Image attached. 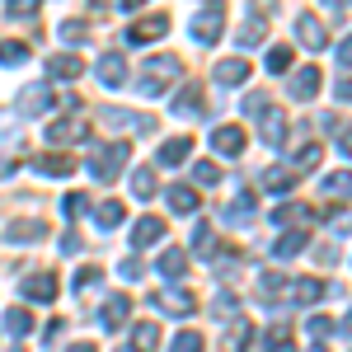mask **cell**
I'll return each mask as SVG.
<instances>
[{
  "mask_svg": "<svg viewBox=\"0 0 352 352\" xmlns=\"http://www.w3.org/2000/svg\"><path fill=\"white\" fill-rule=\"evenodd\" d=\"M127 141H104V146H94L89 151V169H94V179H104V184H113L118 179V169L127 164Z\"/></svg>",
  "mask_w": 352,
  "mask_h": 352,
  "instance_id": "1",
  "label": "cell"
},
{
  "mask_svg": "<svg viewBox=\"0 0 352 352\" xmlns=\"http://www.w3.org/2000/svg\"><path fill=\"white\" fill-rule=\"evenodd\" d=\"M179 80V56H155V61H146V76H141V94L146 99H155V94H164L169 85Z\"/></svg>",
  "mask_w": 352,
  "mask_h": 352,
  "instance_id": "2",
  "label": "cell"
},
{
  "mask_svg": "<svg viewBox=\"0 0 352 352\" xmlns=\"http://www.w3.org/2000/svg\"><path fill=\"white\" fill-rule=\"evenodd\" d=\"M221 28H226V0H207L202 14H192V43L212 47L221 38Z\"/></svg>",
  "mask_w": 352,
  "mask_h": 352,
  "instance_id": "3",
  "label": "cell"
},
{
  "mask_svg": "<svg viewBox=\"0 0 352 352\" xmlns=\"http://www.w3.org/2000/svg\"><path fill=\"white\" fill-rule=\"evenodd\" d=\"M151 305H155V310H164V315H192V310H197V296H192V292H184V287H174V292H155V296H151Z\"/></svg>",
  "mask_w": 352,
  "mask_h": 352,
  "instance_id": "4",
  "label": "cell"
},
{
  "mask_svg": "<svg viewBox=\"0 0 352 352\" xmlns=\"http://www.w3.org/2000/svg\"><path fill=\"white\" fill-rule=\"evenodd\" d=\"M164 33H169V14H146V19H136L127 28V43H155Z\"/></svg>",
  "mask_w": 352,
  "mask_h": 352,
  "instance_id": "5",
  "label": "cell"
},
{
  "mask_svg": "<svg viewBox=\"0 0 352 352\" xmlns=\"http://www.w3.org/2000/svg\"><path fill=\"white\" fill-rule=\"evenodd\" d=\"M24 296L38 300V305L56 300V277H52V272H28V277H24Z\"/></svg>",
  "mask_w": 352,
  "mask_h": 352,
  "instance_id": "6",
  "label": "cell"
},
{
  "mask_svg": "<svg viewBox=\"0 0 352 352\" xmlns=\"http://www.w3.org/2000/svg\"><path fill=\"white\" fill-rule=\"evenodd\" d=\"M212 146H217V155H240V151H244V127L221 122L217 132H212Z\"/></svg>",
  "mask_w": 352,
  "mask_h": 352,
  "instance_id": "7",
  "label": "cell"
},
{
  "mask_svg": "<svg viewBox=\"0 0 352 352\" xmlns=\"http://www.w3.org/2000/svg\"><path fill=\"white\" fill-rule=\"evenodd\" d=\"M47 104H52V89H47V85H24V89H19V113H24V118H38Z\"/></svg>",
  "mask_w": 352,
  "mask_h": 352,
  "instance_id": "8",
  "label": "cell"
},
{
  "mask_svg": "<svg viewBox=\"0 0 352 352\" xmlns=\"http://www.w3.org/2000/svg\"><path fill=\"white\" fill-rule=\"evenodd\" d=\"M320 85H324V80H320V66H300L287 89H292V99H315V94H320Z\"/></svg>",
  "mask_w": 352,
  "mask_h": 352,
  "instance_id": "9",
  "label": "cell"
},
{
  "mask_svg": "<svg viewBox=\"0 0 352 352\" xmlns=\"http://www.w3.org/2000/svg\"><path fill=\"white\" fill-rule=\"evenodd\" d=\"M329 296V282H320V277H296L292 282V300L296 305H315V300Z\"/></svg>",
  "mask_w": 352,
  "mask_h": 352,
  "instance_id": "10",
  "label": "cell"
},
{
  "mask_svg": "<svg viewBox=\"0 0 352 352\" xmlns=\"http://www.w3.org/2000/svg\"><path fill=\"white\" fill-rule=\"evenodd\" d=\"M38 235H47V221H38V217H24V221H10L5 226V240H14V244L38 240Z\"/></svg>",
  "mask_w": 352,
  "mask_h": 352,
  "instance_id": "11",
  "label": "cell"
},
{
  "mask_svg": "<svg viewBox=\"0 0 352 352\" xmlns=\"http://www.w3.org/2000/svg\"><path fill=\"white\" fill-rule=\"evenodd\" d=\"M80 71H85V61H80V56H71V52L47 56V76H52V80H76Z\"/></svg>",
  "mask_w": 352,
  "mask_h": 352,
  "instance_id": "12",
  "label": "cell"
},
{
  "mask_svg": "<svg viewBox=\"0 0 352 352\" xmlns=\"http://www.w3.org/2000/svg\"><path fill=\"white\" fill-rule=\"evenodd\" d=\"M85 136H89V127H85L80 113H76V118H61V122L47 127V141H85Z\"/></svg>",
  "mask_w": 352,
  "mask_h": 352,
  "instance_id": "13",
  "label": "cell"
},
{
  "mask_svg": "<svg viewBox=\"0 0 352 352\" xmlns=\"http://www.w3.org/2000/svg\"><path fill=\"white\" fill-rule=\"evenodd\" d=\"M104 122L118 127V132H151V127H155V122L141 118V113H118V109H104Z\"/></svg>",
  "mask_w": 352,
  "mask_h": 352,
  "instance_id": "14",
  "label": "cell"
},
{
  "mask_svg": "<svg viewBox=\"0 0 352 352\" xmlns=\"http://www.w3.org/2000/svg\"><path fill=\"white\" fill-rule=\"evenodd\" d=\"M122 80H127V61H122V52H109L104 61H99V85L118 89Z\"/></svg>",
  "mask_w": 352,
  "mask_h": 352,
  "instance_id": "15",
  "label": "cell"
},
{
  "mask_svg": "<svg viewBox=\"0 0 352 352\" xmlns=\"http://www.w3.org/2000/svg\"><path fill=\"white\" fill-rule=\"evenodd\" d=\"M244 80H249V61H244V56L217 61V85H244Z\"/></svg>",
  "mask_w": 352,
  "mask_h": 352,
  "instance_id": "16",
  "label": "cell"
},
{
  "mask_svg": "<svg viewBox=\"0 0 352 352\" xmlns=\"http://www.w3.org/2000/svg\"><path fill=\"white\" fill-rule=\"evenodd\" d=\"M164 235V221L160 217H141L132 226V249H146V244H155Z\"/></svg>",
  "mask_w": 352,
  "mask_h": 352,
  "instance_id": "17",
  "label": "cell"
},
{
  "mask_svg": "<svg viewBox=\"0 0 352 352\" xmlns=\"http://www.w3.org/2000/svg\"><path fill=\"white\" fill-rule=\"evenodd\" d=\"M296 33H300V43H305L310 52H320V47L329 43L324 24H320V19H310V14H300V19H296Z\"/></svg>",
  "mask_w": 352,
  "mask_h": 352,
  "instance_id": "18",
  "label": "cell"
},
{
  "mask_svg": "<svg viewBox=\"0 0 352 352\" xmlns=\"http://www.w3.org/2000/svg\"><path fill=\"white\" fill-rule=\"evenodd\" d=\"M188 155H192V141H188V136H169V141L160 146V155H155V160L169 169V164H184Z\"/></svg>",
  "mask_w": 352,
  "mask_h": 352,
  "instance_id": "19",
  "label": "cell"
},
{
  "mask_svg": "<svg viewBox=\"0 0 352 352\" xmlns=\"http://www.w3.org/2000/svg\"><path fill=\"white\" fill-rule=\"evenodd\" d=\"M320 192H324L329 202H348V197H352V169H338V174H329Z\"/></svg>",
  "mask_w": 352,
  "mask_h": 352,
  "instance_id": "20",
  "label": "cell"
},
{
  "mask_svg": "<svg viewBox=\"0 0 352 352\" xmlns=\"http://www.w3.org/2000/svg\"><path fill=\"white\" fill-rule=\"evenodd\" d=\"M207 104H202V85L188 80L184 89H179V104H174V113H184V118H192V113H202Z\"/></svg>",
  "mask_w": 352,
  "mask_h": 352,
  "instance_id": "21",
  "label": "cell"
},
{
  "mask_svg": "<svg viewBox=\"0 0 352 352\" xmlns=\"http://www.w3.org/2000/svg\"><path fill=\"white\" fill-rule=\"evenodd\" d=\"M258 118H263V122H258V127H263V141H268V146H282V136H287V113H258Z\"/></svg>",
  "mask_w": 352,
  "mask_h": 352,
  "instance_id": "22",
  "label": "cell"
},
{
  "mask_svg": "<svg viewBox=\"0 0 352 352\" xmlns=\"http://www.w3.org/2000/svg\"><path fill=\"white\" fill-rule=\"evenodd\" d=\"M127 315H132V300H127V296H113L109 305H104V315H99V320H104V329H122V324H127Z\"/></svg>",
  "mask_w": 352,
  "mask_h": 352,
  "instance_id": "23",
  "label": "cell"
},
{
  "mask_svg": "<svg viewBox=\"0 0 352 352\" xmlns=\"http://www.w3.org/2000/svg\"><path fill=\"white\" fill-rule=\"evenodd\" d=\"M226 221H230V226H244V221H254V192H249V188H244L240 197L226 207Z\"/></svg>",
  "mask_w": 352,
  "mask_h": 352,
  "instance_id": "24",
  "label": "cell"
},
{
  "mask_svg": "<svg viewBox=\"0 0 352 352\" xmlns=\"http://www.w3.org/2000/svg\"><path fill=\"white\" fill-rule=\"evenodd\" d=\"M305 240H310V235H305V230H287V235H282V240L272 244V254H277V258H296L300 249H305Z\"/></svg>",
  "mask_w": 352,
  "mask_h": 352,
  "instance_id": "25",
  "label": "cell"
},
{
  "mask_svg": "<svg viewBox=\"0 0 352 352\" xmlns=\"http://www.w3.org/2000/svg\"><path fill=\"white\" fill-rule=\"evenodd\" d=\"M188 272V254L184 249H164L160 254V277H184Z\"/></svg>",
  "mask_w": 352,
  "mask_h": 352,
  "instance_id": "26",
  "label": "cell"
},
{
  "mask_svg": "<svg viewBox=\"0 0 352 352\" xmlns=\"http://www.w3.org/2000/svg\"><path fill=\"white\" fill-rule=\"evenodd\" d=\"M132 348L136 352H155L160 348V329L155 324H132Z\"/></svg>",
  "mask_w": 352,
  "mask_h": 352,
  "instance_id": "27",
  "label": "cell"
},
{
  "mask_svg": "<svg viewBox=\"0 0 352 352\" xmlns=\"http://www.w3.org/2000/svg\"><path fill=\"white\" fill-rule=\"evenodd\" d=\"M263 188L268 192H292L296 188V169H268V174H263Z\"/></svg>",
  "mask_w": 352,
  "mask_h": 352,
  "instance_id": "28",
  "label": "cell"
},
{
  "mask_svg": "<svg viewBox=\"0 0 352 352\" xmlns=\"http://www.w3.org/2000/svg\"><path fill=\"white\" fill-rule=\"evenodd\" d=\"M169 207H174L179 217H188V212H197V192H192L188 184H179V188H169Z\"/></svg>",
  "mask_w": 352,
  "mask_h": 352,
  "instance_id": "29",
  "label": "cell"
},
{
  "mask_svg": "<svg viewBox=\"0 0 352 352\" xmlns=\"http://www.w3.org/2000/svg\"><path fill=\"white\" fill-rule=\"evenodd\" d=\"M254 43H263V14L258 10L240 24V47H254Z\"/></svg>",
  "mask_w": 352,
  "mask_h": 352,
  "instance_id": "30",
  "label": "cell"
},
{
  "mask_svg": "<svg viewBox=\"0 0 352 352\" xmlns=\"http://www.w3.org/2000/svg\"><path fill=\"white\" fill-rule=\"evenodd\" d=\"M76 155H43V160H38V169H43V174H76Z\"/></svg>",
  "mask_w": 352,
  "mask_h": 352,
  "instance_id": "31",
  "label": "cell"
},
{
  "mask_svg": "<svg viewBox=\"0 0 352 352\" xmlns=\"http://www.w3.org/2000/svg\"><path fill=\"white\" fill-rule=\"evenodd\" d=\"M320 160H324V151L310 141V146H296V155H292V164L296 169H320Z\"/></svg>",
  "mask_w": 352,
  "mask_h": 352,
  "instance_id": "32",
  "label": "cell"
},
{
  "mask_svg": "<svg viewBox=\"0 0 352 352\" xmlns=\"http://www.w3.org/2000/svg\"><path fill=\"white\" fill-rule=\"evenodd\" d=\"M5 329H10L14 338H24V333H33V315H28V310H10V315H5Z\"/></svg>",
  "mask_w": 352,
  "mask_h": 352,
  "instance_id": "33",
  "label": "cell"
},
{
  "mask_svg": "<svg viewBox=\"0 0 352 352\" xmlns=\"http://www.w3.org/2000/svg\"><path fill=\"white\" fill-rule=\"evenodd\" d=\"M263 352H296V338H292V329L277 324V329L268 333V348H263Z\"/></svg>",
  "mask_w": 352,
  "mask_h": 352,
  "instance_id": "34",
  "label": "cell"
},
{
  "mask_svg": "<svg viewBox=\"0 0 352 352\" xmlns=\"http://www.w3.org/2000/svg\"><path fill=\"white\" fill-rule=\"evenodd\" d=\"M132 192L136 197H155V174H151V169H136L132 174Z\"/></svg>",
  "mask_w": 352,
  "mask_h": 352,
  "instance_id": "35",
  "label": "cell"
},
{
  "mask_svg": "<svg viewBox=\"0 0 352 352\" xmlns=\"http://www.w3.org/2000/svg\"><path fill=\"white\" fill-rule=\"evenodd\" d=\"M268 71H272V76L292 71V47H268Z\"/></svg>",
  "mask_w": 352,
  "mask_h": 352,
  "instance_id": "36",
  "label": "cell"
},
{
  "mask_svg": "<svg viewBox=\"0 0 352 352\" xmlns=\"http://www.w3.org/2000/svg\"><path fill=\"white\" fill-rule=\"evenodd\" d=\"M169 352H202V333H197V329H188V333H179V338L169 343Z\"/></svg>",
  "mask_w": 352,
  "mask_h": 352,
  "instance_id": "37",
  "label": "cell"
},
{
  "mask_svg": "<svg viewBox=\"0 0 352 352\" xmlns=\"http://www.w3.org/2000/svg\"><path fill=\"white\" fill-rule=\"evenodd\" d=\"M258 292H263V300L272 305V300L282 296V277H277V272H263V277H258Z\"/></svg>",
  "mask_w": 352,
  "mask_h": 352,
  "instance_id": "38",
  "label": "cell"
},
{
  "mask_svg": "<svg viewBox=\"0 0 352 352\" xmlns=\"http://www.w3.org/2000/svg\"><path fill=\"white\" fill-rule=\"evenodd\" d=\"M122 217H127V212H122V202H104V207H99V226H104V230H113Z\"/></svg>",
  "mask_w": 352,
  "mask_h": 352,
  "instance_id": "39",
  "label": "cell"
},
{
  "mask_svg": "<svg viewBox=\"0 0 352 352\" xmlns=\"http://www.w3.org/2000/svg\"><path fill=\"white\" fill-rule=\"evenodd\" d=\"M192 179H197V184H202V188H212V184H221V169L212 160H202L197 164V169H192Z\"/></svg>",
  "mask_w": 352,
  "mask_h": 352,
  "instance_id": "40",
  "label": "cell"
},
{
  "mask_svg": "<svg viewBox=\"0 0 352 352\" xmlns=\"http://www.w3.org/2000/svg\"><path fill=\"white\" fill-rule=\"evenodd\" d=\"M24 56H28L24 43H0V61H5V66H14V61H24Z\"/></svg>",
  "mask_w": 352,
  "mask_h": 352,
  "instance_id": "41",
  "label": "cell"
},
{
  "mask_svg": "<svg viewBox=\"0 0 352 352\" xmlns=\"http://www.w3.org/2000/svg\"><path fill=\"white\" fill-rule=\"evenodd\" d=\"M296 217H310V212H300V207H292V202H287V207H277V212H272V226H292Z\"/></svg>",
  "mask_w": 352,
  "mask_h": 352,
  "instance_id": "42",
  "label": "cell"
},
{
  "mask_svg": "<svg viewBox=\"0 0 352 352\" xmlns=\"http://www.w3.org/2000/svg\"><path fill=\"white\" fill-rule=\"evenodd\" d=\"M61 43H85V24L66 19V24H61Z\"/></svg>",
  "mask_w": 352,
  "mask_h": 352,
  "instance_id": "43",
  "label": "cell"
},
{
  "mask_svg": "<svg viewBox=\"0 0 352 352\" xmlns=\"http://www.w3.org/2000/svg\"><path fill=\"white\" fill-rule=\"evenodd\" d=\"M305 329H310V338H329V333H333V324H329L324 315H310V324H305Z\"/></svg>",
  "mask_w": 352,
  "mask_h": 352,
  "instance_id": "44",
  "label": "cell"
},
{
  "mask_svg": "<svg viewBox=\"0 0 352 352\" xmlns=\"http://www.w3.org/2000/svg\"><path fill=\"white\" fill-rule=\"evenodd\" d=\"M38 5H43V0H5V10H10V14H19V19H24V14H33Z\"/></svg>",
  "mask_w": 352,
  "mask_h": 352,
  "instance_id": "45",
  "label": "cell"
},
{
  "mask_svg": "<svg viewBox=\"0 0 352 352\" xmlns=\"http://www.w3.org/2000/svg\"><path fill=\"white\" fill-rule=\"evenodd\" d=\"M89 202H85V192H66V202H61V212L66 217H76V212H85Z\"/></svg>",
  "mask_w": 352,
  "mask_h": 352,
  "instance_id": "46",
  "label": "cell"
},
{
  "mask_svg": "<svg viewBox=\"0 0 352 352\" xmlns=\"http://www.w3.org/2000/svg\"><path fill=\"white\" fill-rule=\"evenodd\" d=\"M244 113H249V118L268 113V99H263V94H249V99H244Z\"/></svg>",
  "mask_w": 352,
  "mask_h": 352,
  "instance_id": "47",
  "label": "cell"
},
{
  "mask_svg": "<svg viewBox=\"0 0 352 352\" xmlns=\"http://www.w3.org/2000/svg\"><path fill=\"white\" fill-rule=\"evenodd\" d=\"M76 287H80V292L85 287H99V268H80L76 272Z\"/></svg>",
  "mask_w": 352,
  "mask_h": 352,
  "instance_id": "48",
  "label": "cell"
},
{
  "mask_svg": "<svg viewBox=\"0 0 352 352\" xmlns=\"http://www.w3.org/2000/svg\"><path fill=\"white\" fill-rule=\"evenodd\" d=\"M338 61H343V71H352V38L338 43Z\"/></svg>",
  "mask_w": 352,
  "mask_h": 352,
  "instance_id": "49",
  "label": "cell"
},
{
  "mask_svg": "<svg viewBox=\"0 0 352 352\" xmlns=\"http://www.w3.org/2000/svg\"><path fill=\"white\" fill-rule=\"evenodd\" d=\"M315 258H320V263H324V268H329V263L338 258V249H333V244H320V249H315Z\"/></svg>",
  "mask_w": 352,
  "mask_h": 352,
  "instance_id": "50",
  "label": "cell"
},
{
  "mask_svg": "<svg viewBox=\"0 0 352 352\" xmlns=\"http://www.w3.org/2000/svg\"><path fill=\"white\" fill-rule=\"evenodd\" d=\"M122 277H127V282H136V277H141V263H136V258H127V263H122Z\"/></svg>",
  "mask_w": 352,
  "mask_h": 352,
  "instance_id": "51",
  "label": "cell"
},
{
  "mask_svg": "<svg viewBox=\"0 0 352 352\" xmlns=\"http://www.w3.org/2000/svg\"><path fill=\"white\" fill-rule=\"evenodd\" d=\"M61 329H66V320H52V324H47V333H43V338H47V343H56V338H61Z\"/></svg>",
  "mask_w": 352,
  "mask_h": 352,
  "instance_id": "52",
  "label": "cell"
},
{
  "mask_svg": "<svg viewBox=\"0 0 352 352\" xmlns=\"http://www.w3.org/2000/svg\"><path fill=\"white\" fill-rule=\"evenodd\" d=\"M338 151H343V155H348V160H352V127H348V132H343V136H338Z\"/></svg>",
  "mask_w": 352,
  "mask_h": 352,
  "instance_id": "53",
  "label": "cell"
},
{
  "mask_svg": "<svg viewBox=\"0 0 352 352\" xmlns=\"http://www.w3.org/2000/svg\"><path fill=\"white\" fill-rule=\"evenodd\" d=\"M338 99H352V80H348V76L338 80Z\"/></svg>",
  "mask_w": 352,
  "mask_h": 352,
  "instance_id": "54",
  "label": "cell"
},
{
  "mask_svg": "<svg viewBox=\"0 0 352 352\" xmlns=\"http://www.w3.org/2000/svg\"><path fill=\"white\" fill-rule=\"evenodd\" d=\"M66 352H99V348H94V343H71Z\"/></svg>",
  "mask_w": 352,
  "mask_h": 352,
  "instance_id": "55",
  "label": "cell"
},
{
  "mask_svg": "<svg viewBox=\"0 0 352 352\" xmlns=\"http://www.w3.org/2000/svg\"><path fill=\"white\" fill-rule=\"evenodd\" d=\"M338 333H343V338H352V315L343 320V324H338Z\"/></svg>",
  "mask_w": 352,
  "mask_h": 352,
  "instance_id": "56",
  "label": "cell"
},
{
  "mask_svg": "<svg viewBox=\"0 0 352 352\" xmlns=\"http://www.w3.org/2000/svg\"><path fill=\"white\" fill-rule=\"evenodd\" d=\"M118 5H122V10H141L146 0H118Z\"/></svg>",
  "mask_w": 352,
  "mask_h": 352,
  "instance_id": "57",
  "label": "cell"
},
{
  "mask_svg": "<svg viewBox=\"0 0 352 352\" xmlns=\"http://www.w3.org/2000/svg\"><path fill=\"white\" fill-rule=\"evenodd\" d=\"M329 5H333V10H348V5H352V0H329Z\"/></svg>",
  "mask_w": 352,
  "mask_h": 352,
  "instance_id": "58",
  "label": "cell"
}]
</instances>
